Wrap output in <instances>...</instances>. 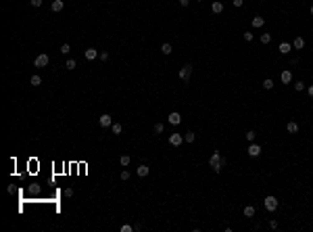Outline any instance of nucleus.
Wrapping results in <instances>:
<instances>
[{
    "mask_svg": "<svg viewBox=\"0 0 313 232\" xmlns=\"http://www.w3.org/2000/svg\"><path fill=\"white\" fill-rule=\"evenodd\" d=\"M242 38H244V42H250V40H253V34H250V31H246Z\"/></svg>",
    "mask_w": 313,
    "mask_h": 232,
    "instance_id": "72a5a7b5",
    "label": "nucleus"
},
{
    "mask_svg": "<svg viewBox=\"0 0 313 232\" xmlns=\"http://www.w3.org/2000/svg\"><path fill=\"white\" fill-rule=\"evenodd\" d=\"M98 56H100V61H109V52H100Z\"/></svg>",
    "mask_w": 313,
    "mask_h": 232,
    "instance_id": "c9c22d12",
    "label": "nucleus"
},
{
    "mask_svg": "<svg viewBox=\"0 0 313 232\" xmlns=\"http://www.w3.org/2000/svg\"><path fill=\"white\" fill-rule=\"evenodd\" d=\"M253 215H255V207H253V205H246V207H244V218H253Z\"/></svg>",
    "mask_w": 313,
    "mask_h": 232,
    "instance_id": "a211bd4d",
    "label": "nucleus"
},
{
    "mask_svg": "<svg viewBox=\"0 0 313 232\" xmlns=\"http://www.w3.org/2000/svg\"><path fill=\"white\" fill-rule=\"evenodd\" d=\"M244 4V0H234V7H242Z\"/></svg>",
    "mask_w": 313,
    "mask_h": 232,
    "instance_id": "4c0bfd02",
    "label": "nucleus"
},
{
    "mask_svg": "<svg viewBox=\"0 0 313 232\" xmlns=\"http://www.w3.org/2000/svg\"><path fill=\"white\" fill-rule=\"evenodd\" d=\"M307 92H309V96H311V99H313V84L309 86V88H307Z\"/></svg>",
    "mask_w": 313,
    "mask_h": 232,
    "instance_id": "ea45409f",
    "label": "nucleus"
},
{
    "mask_svg": "<svg viewBox=\"0 0 313 232\" xmlns=\"http://www.w3.org/2000/svg\"><path fill=\"white\" fill-rule=\"evenodd\" d=\"M286 130H288V134H296L299 132V123H296V121H288Z\"/></svg>",
    "mask_w": 313,
    "mask_h": 232,
    "instance_id": "2eb2a0df",
    "label": "nucleus"
},
{
    "mask_svg": "<svg viewBox=\"0 0 313 232\" xmlns=\"http://www.w3.org/2000/svg\"><path fill=\"white\" fill-rule=\"evenodd\" d=\"M292 48H296V50L305 48V40H303L301 36H296V38H294V42H292Z\"/></svg>",
    "mask_w": 313,
    "mask_h": 232,
    "instance_id": "9b49d317",
    "label": "nucleus"
},
{
    "mask_svg": "<svg viewBox=\"0 0 313 232\" xmlns=\"http://www.w3.org/2000/svg\"><path fill=\"white\" fill-rule=\"evenodd\" d=\"M182 142H184V136H182V134H171V136H169V144H171V147H180Z\"/></svg>",
    "mask_w": 313,
    "mask_h": 232,
    "instance_id": "6e6552de",
    "label": "nucleus"
},
{
    "mask_svg": "<svg viewBox=\"0 0 313 232\" xmlns=\"http://www.w3.org/2000/svg\"><path fill=\"white\" fill-rule=\"evenodd\" d=\"M161 52H163V55H171V52H173V48H171V44H169V42H165L163 46H161Z\"/></svg>",
    "mask_w": 313,
    "mask_h": 232,
    "instance_id": "6ab92c4d",
    "label": "nucleus"
},
{
    "mask_svg": "<svg viewBox=\"0 0 313 232\" xmlns=\"http://www.w3.org/2000/svg\"><path fill=\"white\" fill-rule=\"evenodd\" d=\"M309 13H311V15H313V4H311V8H309Z\"/></svg>",
    "mask_w": 313,
    "mask_h": 232,
    "instance_id": "a19ab883",
    "label": "nucleus"
},
{
    "mask_svg": "<svg viewBox=\"0 0 313 232\" xmlns=\"http://www.w3.org/2000/svg\"><path fill=\"white\" fill-rule=\"evenodd\" d=\"M255 136H257V134L250 130V132H246V140H249V142H255Z\"/></svg>",
    "mask_w": 313,
    "mask_h": 232,
    "instance_id": "cd10ccee",
    "label": "nucleus"
},
{
    "mask_svg": "<svg viewBox=\"0 0 313 232\" xmlns=\"http://www.w3.org/2000/svg\"><path fill=\"white\" fill-rule=\"evenodd\" d=\"M184 140H186V142H194V140H196V134H194V132H186Z\"/></svg>",
    "mask_w": 313,
    "mask_h": 232,
    "instance_id": "b1692460",
    "label": "nucleus"
},
{
    "mask_svg": "<svg viewBox=\"0 0 313 232\" xmlns=\"http://www.w3.org/2000/svg\"><path fill=\"white\" fill-rule=\"evenodd\" d=\"M246 153H249L250 157H259V155H261V147H259V144H255V142H250L249 148H246Z\"/></svg>",
    "mask_w": 313,
    "mask_h": 232,
    "instance_id": "0eeeda50",
    "label": "nucleus"
},
{
    "mask_svg": "<svg viewBox=\"0 0 313 232\" xmlns=\"http://www.w3.org/2000/svg\"><path fill=\"white\" fill-rule=\"evenodd\" d=\"M271 42V34H261V44H269Z\"/></svg>",
    "mask_w": 313,
    "mask_h": 232,
    "instance_id": "393cba45",
    "label": "nucleus"
},
{
    "mask_svg": "<svg viewBox=\"0 0 313 232\" xmlns=\"http://www.w3.org/2000/svg\"><path fill=\"white\" fill-rule=\"evenodd\" d=\"M225 163H228V159H225V157H221V153H219V151H213L211 159H209V165L213 167V172H215V174H219V172H221V167H225Z\"/></svg>",
    "mask_w": 313,
    "mask_h": 232,
    "instance_id": "f257e3e1",
    "label": "nucleus"
},
{
    "mask_svg": "<svg viewBox=\"0 0 313 232\" xmlns=\"http://www.w3.org/2000/svg\"><path fill=\"white\" fill-rule=\"evenodd\" d=\"M42 2H44V0H31V7L38 8V7H42Z\"/></svg>",
    "mask_w": 313,
    "mask_h": 232,
    "instance_id": "f704fd0d",
    "label": "nucleus"
},
{
    "mask_svg": "<svg viewBox=\"0 0 313 232\" xmlns=\"http://www.w3.org/2000/svg\"><path fill=\"white\" fill-rule=\"evenodd\" d=\"M130 161H132V159H130V155H121V157H119V163H121L123 167H127V165H130Z\"/></svg>",
    "mask_w": 313,
    "mask_h": 232,
    "instance_id": "412c9836",
    "label": "nucleus"
},
{
    "mask_svg": "<svg viewBox=\"0 0 313 232\" xmlns=\"http://www.w3.org/2000/svg\"><path fill=\"white\" fill-rule=\"evenodd\" d=\"M134 230V226H130V224H123L121 226V232H132Z\"/></svg>",
    "mask_w": 313,
    "mask_h": 232,
    "instance_id": "c756f323",
    "label": "nucleus"
},
{
    "mask_svg": "<svg viewBox=\"0 0 313 232\" xmlns=\"http://www.w3.org/2000/svg\"><path fill=\"white\" fill-rule=\"evenodd\" d=\"M154 132H157V134H163V123H154Z\"/></svg>",
    "mask_w": 313,
    "mask_h": 232,
    "instance_id": "2f4dec72",
    "label": "nucleus"
},
{
    "mask_svg": "<svg viewBox=\"0 0 313 232\" xmlns=\"http://www.w3.org/2000/svg\"><path fill=\"white\" fill-rule=\"evenodd\" d=\"M83 56H86L88 61H94V59H96V56H98V50H96V48H86V52H83Z\"/></svg>",
    "mask_w": 313,
    "mask_h": 232,
    "instance_id": "9d476101",
    "label": "nucleus"
},
{
    "mask_svg": "<svg viewBox=\"0 0 313 232\" xmlns=\"http://www.w3.org/2000/svg\"><path fill=\"white\" fill-rule=\"evenodd\" d=\"M50 8H52L55 13H61L63 8H65V2H63V0H55V2H52V7H50Z\"/></svg>",
    "mask_w": 313,
    "mask_h": 232,
    "instance_id": "ddd939ff",
    "label": "nucleus"
},
{
    "mask_svg": "<svg viewBox=\"0 0 313 232\" xmlns=\"http://www.w3.org/2000/svg\"><path fill=\"white\" fill-rule=\"evenodd\" d=\"M98 123H100L102 128H109V126H113V117L109 115V113H104V115L98 117Z\"/></svg>",
    "mask_w": 313,
    "mask_h": 232,
    "instance_id": "39448f33",
    "label": "nucleus"
},
{
    "mask_svg": "<svg viewBox=\"0 0 313 232\" xmlns=\"http://www.w3.org/2000/svg\"><path fill=\"white\" fill-rule=\"evenodd\" d=\"M61 52H63V55H69V52H71V46H69L67 42H65V44L61 46Z\"/></svg>",
    "mask_w": 313,
    "mask_h": 232,
    "instance_id": "bb28decb",
    "label": "nucleus"
},
{
    "mask_svg": "<svg viewBox=\"0 0 313 232\" xmlns=\"http://www.w3.org/2000/svg\"><path fill=\"white\" fill-rule=\"evenodd\" d=\"M290 48H292V44H288V42H282V44H280V52H282V55H288V52H290Z\"/></svg>",
    "mask_w": 313,
    "mask_h": 232,
    "instance_id": "f3484780",
    "label": "nucleus"
},
{
    "mask_svg": "<svg viewBox=\"0 0 313 232\" xmlns=\"http://www.w3.org/2000/svg\"><path fill=\"white\" fill-rule=\"evenodd\" d=\"M77 67V63H75V59H69L67 63H65V69H69V71H73Z\"/></svg>",
    "mask_w": 313,
    "mask_h": 232,
    "instance_id": "4be33fe9",
    "label": "nucleus"
},
{
    "mask_svg": "<svg viewBox=\"0 0 313 232\" xmlns=\"http://www.w3.org/2000/svg\"><path fill=\"white\" fill-rule=\"evenodd\" d=\"M263 205H265V209H267V211H276V209H278V199L269 195V197L263 199Z\"/></svg>",
    "mask_w": 313,
    "mask_h": 232,
    "instance_id": "7ed1b4c3",
    "label": "nucleus"
},
{
    "mask_svg": "<svg viewBox=\"0 0 313 232\" xmlns=\"http://www.w3.org/2000/svg\"><path fill=\"white\" fill-rule=\"evenodd\" d=\"M136 172H138V176H140V178H146L148 174H150V167H148L146 163H142V165H138V169H136Z\"/></svg>",
    "mask_w": 313,
    "mask_h": 232,
    "instance_id": "1a4fd4ad",
    "label": "nucleus"
},
{
    "mask_svg": "<svg viewBox=\"0 0 313 232\" xmlns=\"http://www.w3.org/2000/svg\"><path fill=\"white\" fill-rule=\"evenodd\" d=\"M269 228L271 230H278V222H276V220H269Z\"/></svg>",
    "mask_w": 313,
    "mask_h": 232,
    "instance_id": "473e14b6",
    "label": "nucleus"
},
{
    "mask_svg": "<svg viewBox=\"0 0 313 232\" xmlns=\"http://www.w3.org/2000/svg\"><path fill=\"white\" fill-rule=\"evenodd\" d=\"M211 11H213L215 15H219V13L223 11V4L219 2V0H213V4H211Z\"/></svg>",
    "mask_w": 313,
    "mask_h": 232,
    "instance_id": "f8f14e48",
    "label": "nucleus"
},
{
    "mask_svg": "<svg viewBox=\"0 0 313 232\" xmlns=\"http://www.w3.org/2000/svg\"><path fill=\"white\" fill-rule=\"evenodd\" d=\"M263 25H265L263 17H253V27H263Z\"/></svg>",
    "mask_w": 313,
    "mask_h": 232,
    "instance_id": "dca6fc26",
    "label": "nucleus"
},
{
    "mask_svg": "<svg viewBox=\"0 0 313 232\" xmlns=\"http://www.w3.org/2000/svg\"><path fill=\"white\" fill-rule=\"evenodd\" d=\"M29 84L34 86V88H38V86L42 84V77H40V75H31V80H29Z\"/></svg>",
    "mask_w": 313,
    "mask_h": 232,
    "instance_id": "aec40b11",
    "label": "nucleus"
},
{
    "mask_svg": "<svg viewBox=\"0 0 313 232\" xmlns=\"http://www.w3.org/2000/svg\"><path fill=\"white\" fill-rule=\"evenodd\" d=\"M65 197H73V188H65Z\"/></svg>",
    "mask_w": 313,
    "mask_h": 232,
    "instance_id": "e433bc0d",
    "label": "nucleus"
},
{
    "mask_svg": "<svg viewBox=\"0 0 313 232\" xmlns=\"http://www.w3.org/2000/svg\"><path fill=\"white\" fill-rule=\"evenodd\" d=\"M263 88H265V90H271V88H273V80L265 77V80H263Z\"/></svg>",
    "mask_w": 313,
    "mask_h": 232,
    "instance_id": "5701e85b",
    "label": "nucleus"
},
{
    "mask_svg": "<svg viewBox=\"0 0 313 232\" xmlns=\"http://www.w3.org/2000/svg\"><path fill=\"white\" fill-rule=\"evenodd\" d=\"M294 88H296V92H303V90H305V84H303V82H296Z\"/></svg>",
    "mask_w": 313,
    "mask_h": 232,
    "instance_id": "c85d7f7f",
    "label": "nucleus"
},
{
    "mask_svg": "<svg viewBox=\"0 0 313 232\" xmlns=\"http://www.w3.org/2000/svg\"><path fill=\"white\" fill-rule=\"evenodd\" d=\"M48 63H50V56L46 55V52H42V55H38V56H36L34 67H46Z\"/></svg>",
    "mask_w": 313,
    "mask_h": 232,
    "instance_id": "20e7f679",
    "label": "nucleus"
},
{
    "mask_svg": "<svg viewBox=\"0 0 313 232\" xmlns=\"http://www.w3.org/2000/svg\"><path fill=\"white\" fill-rule=\"evenodd\" d=\"M280 80H282L284 84H290L292 82V73L290 71H282V73H280Z\"/></svg>",
    "mask_w": 313,
    "mask_h": 232,
    "instance_id": "4468645a",
    "label": "nucleus"
},
{
    "mask_svg": "<svg viewBox=\"0 0 313 232\" xmlns=\"http://www.w3.org/2000/svg\"><path fill=\"white\" fill-rule=\"evenodd\" d=\"M121 180H123V182H125V180H130V172H127V169L121 172Z\"/></svg>",
    "mask_w": 313,
    "mask_h": 232,
    "instance_id": "7c9ffc66",
    "label": "nucleus"
},
{
    "mask_svg": "<svg viewBox=\"0 0 313 232\" xmlns=\"http://www.w3.org/2000/svg\"><path fill=\"white\" fill-rule=\"evenodd\" d=\"M196 2H201V0H196Z\"/></svg>",
    "mask_w": 313,
    "mask_h": 232,
    "instance_id": "79ce46f5",
    "label": "nucleus"
},
{
    "mask_svg": "<svg viewBox=\"0 0 313 232\" xmlns=\"http://www.w3.org/2000/svg\"><path fill=\"white\" fill-rule=\"evenodd\" d=\"M123 132V126L121 123H113V134H121Z\"/></svg>",
    "mask_w": 313,
    "mask_h": 232,
    "instance_id": "a878e982",
    "label": "nucleus"
},
{
    "mask_svg": "<svg viewBox=\"0 0 313 232\" xmlns=\"http://www.w3.org/2000/svg\"><path fill=\"white\" fill-rule=\"evenodd\" d=\"M167 121H169L171 126H178V123H182V115L178 111H171V113H169V117H167Z\"/></svg>",
    "mask_w": 313,
    "mask_h": 232,
    "instance_id": "423d86ee",
    "label": "nucleus"
},
{
    "mask_svg": "<svg viewBox=\"0 0 313 232\" xmlns=\"http://www.w3.org/2000/svg\"><path fill=\"white\" fill-rule=\"evenodd\" d=\"M192 69H194V65H192V63H186V65L180 69V80H182V82H190Z\"/></svg>",
    "mask_w": 313,
    "mask_h": 232,
    "instance_id": "f03ea898",
    "label": "nucleus"
},
{
    "mask_svg": "<svg viewBox=\"0 0 313 232\" xmlns=\"http://www.w3.org/2000/svg\"><path fill=\"white\" fill-rule=\"evenodd\" d=\"M190 4V0H180V7H188Z\"/></svg>",
    "mask_w": 313,
    "mask_h": 232,
    "instance_id": "58836bf2",
    "label": "nucleus"
}]
</instances>
